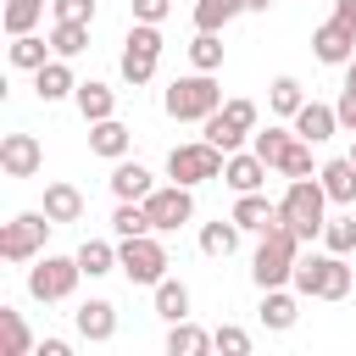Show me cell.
<instances>
[{
    "mask_svg": "<svg viewBox=\"0 0 356 356\" xmlns=\"http://www.w3.org/2000/svg\"><path fill=\"white\" fill-rule=\"evenodd\" d=\"M323 211H328V189H323V178H289V189H284V200H278L284 228H295L300 239H317L323 222H328Z\"/></svg>",
    "mask_w": 356,
    "mask_h": 356,
    "instance_id": "3",
    "label": "cell"
},
{
    "mask_svg": "<svg viewBox=\"0 0 356 356\" xmlns=\"http://www.w3.org/2000/svg\"><path fill=\"white\" fill-rule=\"evenodd\" d=\"M289 145H295V134H289V128H267V134H256V145H250V150L278 172V161H284V150H289Z\"/></svg>",
    "mask_w": 356,
    "mask_h": 356,
    "instance_id": "37",
    "label": "cell"
},
{
    "mask_svg": "<svg viewBox=\"0 0 356 356\" xmlns=\"http://www.w3.org/2000/svg\"><path fill=\"white\" fill-rule=\"evenodd\" d=\"M267 106H273L278 117H295V111L306 106V95H300V78H289V72H284V78H273V83H267Z\"/></svg>",
    "mask_w": 356,
    "mask_h": 356,
    "instance_id": "33",
    "label": "cell"
},
{
    "mask_svg": "<svg viewBox=\"0 0 356 356\" xmlns=\"http://www.w3.org/2000/svg\"><path fill=\"white\" fill-rule=\"evenodd\" d=\"M72 100H78V111H83V122H100V117H117V95H111L106 83H95V78H89V83H78V95H72Z\"/></svg>",
    "mask_w": 356,
    "mask_h": 356,
    "instance_id": "23",
    "label": "cell"
},
{
    "mask_svg": "<svg viewBox=\"0 0 356 356\" xmlns=\"http://www.w3.org/2000/svg\"><path fill=\"white\" fill-rule=\"evenodd\" d=\"M78 278H83L78 256H39V261L28 267V295H33V300H67V295L78 289Z\"/></svg>",
    "mask_w": 356,
    "mask_h": 356,
    "instance_id": "9",
    "label": "cell"
},
{
    "mask_svg": "<svg viewBox=\"0 0 356 356\" xmlns=\"http://www.w3.org/2000/svg\"><path fill=\"white\" fill-rule=\"evenodd\" d=\"M44 211H50V222H78L83 217V195L72 184H44Z\"/></svg>",
    "mask_w": 356,
    "mask_h": 356,
    "instance_id": "24",
    "label": "cell"
},
{
    "mask_svg": "<svg viewBox=\"0 0 356 356\" xmlns=\"http://www.w3.org/2000/svg\"><path fill=\"white\" fill-rule=\"evenodd\" d=\"M222 161H228V150H217L211 139H195V145H172V156H167V172H172V184H206V178H222Z\"/></svg>",
    "mask_w": 356,
    "mask_h": 356,
    "instance_id": "7",
    "label": "cell"
},
{
    "mask_svg": "<svg viewBox=\"0 0 356 356\" xmlns=\"http://www.w3.org/2000/svg\"><path fill=\"white\" fill-rule=\"evenodd\" d=\"M56 22H95V0H50Z\"/></svg>",
    "mask_w": 356,
    "mask_h": 356,
    "instance_id": "41",
    "label": "cell"
},
{
    "mask_svg": "<svg viewBox=\"0 0 356 356\" xmlns=\"http://www.w3.org/2000/svg\"><path fill=\"white\" fill-rule=\"evenodd\" d=\"M317 178H323V189H328V200H334V206H356V161H350V156L323 161V167H317Z\"/></svg>",
    "mask_w": 356,
    "mask_h": 356,
    "instance_id": "19",
    "label": "cell"
},
{
    "mask_svg": "<svg viewBox=\"0 0 356 356\" xmlns=\"http://www.w3.org/2000/svg\"><path fill=\"white\" fill-rule=\"evenodd\" d=\"M267 6H273V0H245V11H267Z\"/></svg>",
    "mask_w": 356,
    "mask_h": 356,
    "instance_id": "46",
    "label": "cell"
},
{
    "mask_svg": "<svg viewBox=\"0 0 356 356\" xmlns=\"http://www.w3.org/2000/svg\"><path fill=\"white\" fill-rule=\"evenodd\" d=\"M33 89H39V100H67V95H78V78H72L67 56H50V61L33 72Z\"/></svg>",
    "mask_w": 356,
    "mask_h": 356,
    "instance_id": "17",
    "label": "cell"
},
{
    "mask_svg": "<svg viewBox=\"0 0 356 356\" xmlns=\"http://www.w3.org/2000/svg\"><path fill=\"white\" fill-rule=\"evenodd\" d=\"M334 128H339V111H334V106H323V100H306V106L295 111V134H300L306 145L334 139Z\"/></svg>",
    "mask_w": 356,
    "mask_h": 356,
    "instance_id": "14",
    "label": "cell"
},
{
    "mask_svg": "<svg viewBox=\"0 0 356 356\" xmlns=\"http://www.w3.org/2000/svg\"><path fill=\"white\" fill-rule=\"evenodd\" d=\"M50 50L67 56V61H72L78 50H89V22H56V28H50Z\"/></svg>",
    "mask_w": 356,
    "mask_h": 356,
    "instance_id": "34",
    "label": "cell"
},
{
    "mask_svg": "<svg viewBox=\"0 0 356 356\" xmlns=\"http://www.w3.org/2000/svg\"><path fill=\"white\" fill-rule=\"evenodd\" d=\"M78 267H83V278H106V273L117 267V245H106V239H83V245H78Z\"/></svg>",
    "mask_w": 356,
    "mask_h": 356,
    "instance_id": "31",
    "label": "cell"
},
{
    "mask_svg": "<svg viewBox=\"0 0 356 356\" xmlns=\"http://www.w3.org/2000/svg\"><path fill=\"white\" fill-rule=\"evenodd\" d=\"M39 167H44V150H39L33 134H6L0 139V172L6 178H33Z\"/></svg>",
    "mask_w": 356,
    "mask_h": 356,
    "instance_id": "11",
    "label": "cell"
},
{
    "mask_svg": "<svg viewBox=\"0 0 356 356\" xmlns=\"http://www.w3.org/2000/svg\"><path fill=\"white\" fill-rule=\"evenodd\" d=\"M345 89H350V95H356V56H350V61H345Z\"/></svg>",
    "mask_w": 356,
    "mask_h": 356,
    "instance_id": "45",
    "label": "cell"
},
{
    "mask_svg": "<svg viewBox=\"0 0 356 356\" xmlns=\"http://www.w3.org/2000/svg\"><path fill=\"white\" fill-rule=\"evenodd\" d=\"M128 145H134L128 122H117V117H100V122H89V150H95V156H106V161H122V156H128Z\"/></svg>",
    "mask_w": 356,
    "mask_h": 356,
    "instance_id": "15",
    "label": "cell"
},
{
    "mask_svg": "<svg viewBox=\"0 0 356 356\" xmlns=\"http://www.w3.org/2000/svg\"><path fill=\"white\" fill-rule=\"evenodd\" d=\"M211 345H217V350H228V356H250V334H245V328H234V323H222V328L211 334Z\"/></svg>",
    "mask_w": 356,
    "mask_h": 356,
    "instance_id": "40",
    "label": "cell"
},
{
    "mask_svg": "<svg viewBox=\"0 0 356 356\" xmlns=\"http://www.w3.org/2000/svg\"><path fill=\"white\" fill-rule=\"evenodd\" d=\"M111 234H117V239L156 234V228H150V211H145V200H117V211H111Z\"/></svg>",
    "mask_w": 356,
    "mask_h": 356,
    "instance_id": "26",
    "label": "cell"
},
{
    "mask_svg": "<svg viewBox=\"0 0 356 356\" xmlns=\"http://www.w3.org/2000/svg\"><path fill=\"white\" fill-rule=\"evenodd\" d=\"M206 350H217L206 328H195L189 317L184 323H167V356H206Z\"/></svg>",
    "mask_w": 356,
    "mask_h": 356,
    "instance_id": "21",
    "label": "cell"
},
{
    "mask_svg": "<svg viewBox=\"0 0 356 356\" xmlns=\"http://www.w3.org/2000/svg\"><path fill=\"white\" fill-rule=\"evenodd\" d=\"M289 284H295V295H312V300H345L356 289V267L334 250L328 256H300Z\"/></svg>",
    "mask_w": 356,
    "mask_h": 356,
    "instance_id": "2",
    "label": "cell"
},
{
    "mask_svg": "<svg viewBox=\"0 0 356 356\" xmlns=\"http://www.w3.org/2000/svg\"><path fill=\"white\" fill-rule=\"evenodd\" d=\"M150 189H156L150 167H139V161H117V167H111V195H117V200H145Z\"/></svg>",
    "mask_w": 356,
    "mask_h": 356,
    "instance_id": "20",
    "label": "cell"
},
{
    "mask_svg": "<svg viewBox=\"0 0 356 356\" xmlns=\"http://www.w3.org/2000/svg\"><path fill=\"white\" fill-rule=\"evenodd\" d=\"M334 111H339V128H350V134H356V95H350V89L339 95V106H334Z\"/></svg>",
    "mask_w": 356,
    "mask_h": 356,
    "instance_id": "43",
    "label": "cell"
},
{
    "mask_svg": "<svg viewBox=\"0 0 356 356\" xmlns=\"http://www.w3.org/2000/svg\"><path fill=\"white\" fill-rule=\"evenodd\" d=\"M50 228H56L50 211H17V217L0 228V256H6V261H39Z\"/></svg>",
    "mask_w": 356,
    "mask_h": 356,
    "instance_id": "5",
    "label": "cell"
},
{
    "mask_svg": "<svg viewBox=\"0 0 356 356\" xmlns=\"http://www.w3.org/2000/svg\"><path fill=\"white\" fill-rule=\"evenodd\" d=\"M156 61H161V22H134L122 39V78L139 89L156 78Z\"/></svg>",
    "mask_w": 356,
    "mask_h": 356,
    "instance_id": "6",
    "label": "cell"
},
{
    "mask_svg": "<svg viewBox=\"0 0 356 356\" xmlns=\"http://www.w3.org/2000/svg\"><path fill=\"white\" fill-rule=\"evenodd\" d=\"M145 211H150V228L156 234H172V228H184L195 217V195H189V184H167V189H150L145 195Z\"/></svg>",
    "mask_w": 356,
    "mask_h": 356,
    "instance_id": "10",
    "label": "cell"
},
{
    "mask_svg": "<svg viewBox=\"0 0 356 356\" xmlns=\"http://www.w3.org/2000/svg\"><path fill=\"white\" fill-rule=\"evenodd\" d=\"M267 172H273V167H267L256 150H234V156L222 161V184H228L234 195H250V189H261V184H267Z\"/></svg>",
    "mask_w": 356,
    "mask_h": 356,
    "instance_id": "13",
    "label": "cell"
},
{
    "mask_svg": "<svg viewBox=\"0 0 356 356\" xmlns=\"http://www.w3.org/2000/svg\"><path fill=\"white\" fill-rule=\"evenodd\" d=\"M189 61H195V72H217L222 67V39L217 33H195L189 39Z\"/></svg>",
    "mask_w": 356,
    "mask_h": 356,
    "instance_id": "36",
    "label": "cell"
},
{
    "mask_svg": "<svg viewBox=\"0 0 356 356\" xmlns=\"http://www.w3.org/2000/svg\"><path fill=\"white\" fill-rule=\"evenodd\" d=\"M172 11V0H134V22H161Z\"/></svg>",
    "mask_w": 356,
    "mask_h": 356,
    "instance_id": "42",
    "label": "cell"
},
{
    "mask_svg": "<svg viewBox=\"0 0 356 356\" xmlns=\"http://www.w3.org/2000/svg\"><path fill=\"white\" fill-rule=\"evenodd\" d=\"M234 222H239L245 234H267V228H278L284 217H278V206H273L267 195H256V189H250V195H239V200H234Z\"/></svg>",
    "mask_w": 356,
    "mask_h": 356,
    "instance_id": "16",
    "label": "cell"
},
{
    "mask_svg": "<svg viewBox=\"0 0 356 356\" xmlns=\"http://www.w3.org/2000/svg\"><path fill=\"white\" fill-rule=\"evenodd\" d=\"M350 161H356V145H350Z\"/></svg>",
    "mask_w": 356,
    "mask_h": 356,
    "instance_id": "47",
    "label": "cell"
},
{
    "mask_svg": "<svg viewBox=\"0 0 356 356\" xmlns=\"http://www.w3.org/2000/svg\"><path fill=\"white\" fill-rule=\"evenodd\" d=\"M295 317H300V306L289 289H261V323L267 328H295Z\"/></svg>",
    "mask_w": 356,
    "mask_h": 356,
    "instance_id": "28",
    "label": "cell"
},
{
    "mask_svg": "<svg viewBox=\"0 0 356 356\" xmlns=\"http://www.w3.org/2000/svg\"><path fill=\"white\" fill-rule=\"evenodd\" d=\"M312 56H317V61H328V67H345V61L356 56V33H350L339 17H328V22L312 33Z\"/></svg>",
    "mask_w": 356,
    "mask_h": 356,
    "instance_id": "12",
    "label": "cell"
},
{
    "mask_svg": "<svg viewBox=\"0 0 356 356\" xmlns=\"http://www.w3.org/2000/svg\"><path fill=\"white\" fill-rule=\"evenodd\" d=\"M117 267L128 273V284H161L167 278V250H161V239H150V234H134V239H122L117 245Z\"/></svg>",
    "mask_w": 356,
    "mask_h": 356,
    "instance_id": "8",
    "label": "cell"
},
{
    "mask_svg": "<svg viewBox=\"0 0 356 356\" xmlns=\"http://www.w3.org/2000/svg\"><path fill=\"white\" fill-rule=\"evenodd\" d=\"M78 334H83L89 345H106V339L117 334V306H111V300H83V306H78Z\"/></svg>",
    "mask_w": 356,
    "mask_h": 356,
    "instance_id": "18",
    "label": "cell"
},
{
    "mask_svg": "<svg viewBox=\"0 0 356 356\" xmlns=\"http://www.w3.org/2000/svg\"><path fill=\"white\" fill-rule=\"evenodd\" d=\"M161 106H167V117H178V122H206L211 111H222V89H217L211 72H189V78H172V83H167Z\"/></svg>",
    "mask_w": 356,
    "mask_h": 356,
    "instance_id": "4",
    "label": "cell"
},
{
    "mask_svg": "<svg viewBox=\"0 0 356 356\" xmlns=\"http://www.w3.org/2000/svg\"><path fill=\"white\" fill-rule=\"evenodd\" d=\"M217 117H222L239 139H245V134H256V100H222V111H217Z\"/></svg>",
    "mask_w": 356,
    "mask_h": 356,
    "instance_id": "38",
    "label": "cell"
},
{
    "mask_svg": "<svg viewBox=\"0 0 356 356\" xmlns=\"http://www.w3.org/2000/svg\"><path fill=\"white\" fill-rule=\"evenodd\" d=\"M156 317H161V323H184V317H189V289H184L178 278H161V284H156Z\"/></svg>",
    "mask_w": 356,
    "mask_h": 356,
    "instance_id": "27",
    "label": "cell"
},
{
    "mask_svg": "<svg viewBox=\"0 0 356 356\" xmlns=\"http://www.w3.org/2000/svg\"><path fill=\"white\" fill-rule=\"evenodd\" d=\"M0 350L6 356H28L33 350V334H28L22 312H11V306H0Z\"/></svg>",
    "mask_w": 356,
    "mask_h": 356,
    "instance_id": "29",
    "label": "cell"
},
{
    "mask_svg": "<svg viewBox=\"0 0 356 356\" xmlns=\"http://www.w3.org/2000/svg\"><path fill=\"white\" fill-rule=\"evenodd\" d=\"M44 61H50V39H39V33H17V39H11V67L39 72Z\"/></svg>",
    "mask_w": 356,
    "mask_h": 356,
    "instance_id": "30",
    "label": "cell"
},
{
    "mask_svg": "<svg viewBox=\"0 0 356 356\" xmlns=\"http://www.w3.org/2000/svg\"><path fill=\"white\" fill-rule=\"evenodd\" d=\"M300 234L295 228H267L261 234V245H256V261H250V278H256V289H284L289 278H295V261H300Z\"/></svg>",
    "mask_w": 356,
    "mask_h": 356,
    "instance_id": "1",
    "label": "cell"
},
{
    "mask_svg": "<svg viewBox=\"0 0 356 356\" xmlns=\"http://www.w3.org/2000/svg\"><path fill=\"white\" fill-rule=\"evenodd\" d=\"M239 234H245V228H239L234 217H228V222H206V228H200V250L217 256V261H228V256L239 250Z\"/></svg>",
    "mask_w": 356,
    "mask_h": 356,
    "instance_id": "25",
    "label": "cell"
},
{
    "mask_svg": "<svg viewBox=\"0 0 356 356\" xmlns=\"http://www.w3.org/2000/svg\"><path fill=\"white\" fill-rule=\"evenodd\" d=\"M323 245H328L334 256H350V250H356V211H350V217H328V222H323Z\"/></svg>",
    "mask_w": 356,
    "mask_h": 356,
    "instance_id": "35",
    "label": "cell"
},
{
    "mask_svg": "<svg viewBox=\"0 0 356 356\" xmlns=\"http://www.w3.org/2000/svg\"><path fill=\"white\" fill-rule=\"evenodd\" d=\"M39 17H44V0H6V11H0V22H6L11 39H17V33H33Z\"/></svg>",
    "mask_w": 356,
    "mask_h": 356,
    "instance_id": "32",
    "label": "cell"
},
{
    "mask_svg": "<svg viewBox=\"0 0 356 356\" xmlns=\"http://www.w3.org/2000/svg\"><path fill=\"white\" fill-rule=\"evenodd\" d=\"M239 11L245 0H195V33H222Z\"/></svg>",
    "mask_w": 356,
    "mask_h": 356,
    "instance_id": "22",
    "label": "cell"
},
{
    "mask_svg": "<svg viewBox=\"0 0 356 356\" xmlns=\"http://www.w3.org/2000/svg\"><path fill=\"white\" fill-rule=\"evenodd\" d=\"M278 172H284V178H312V145H306L300 134H295V145L284 150V161H278Z\"/></svg>",
    "mask_w": 356,
    "mask_h": 356,
    "instance_id": "39",
    "label": "cell"
},
{
    "mask_svg": "<svg viewBox=\"0 0 356 356\" xmlns=\"http://www.w3.org/2000/svg\"><path fill=\"white\" fill-rule=\"evenodd\" d=\"M334 17H339L350 33H356V0H334Z\"/></svg>",
    "mask_w": 356,
    "mask_h": 356,
    "instance_id": "44",
    "label": "cell"
}]
</instances>
